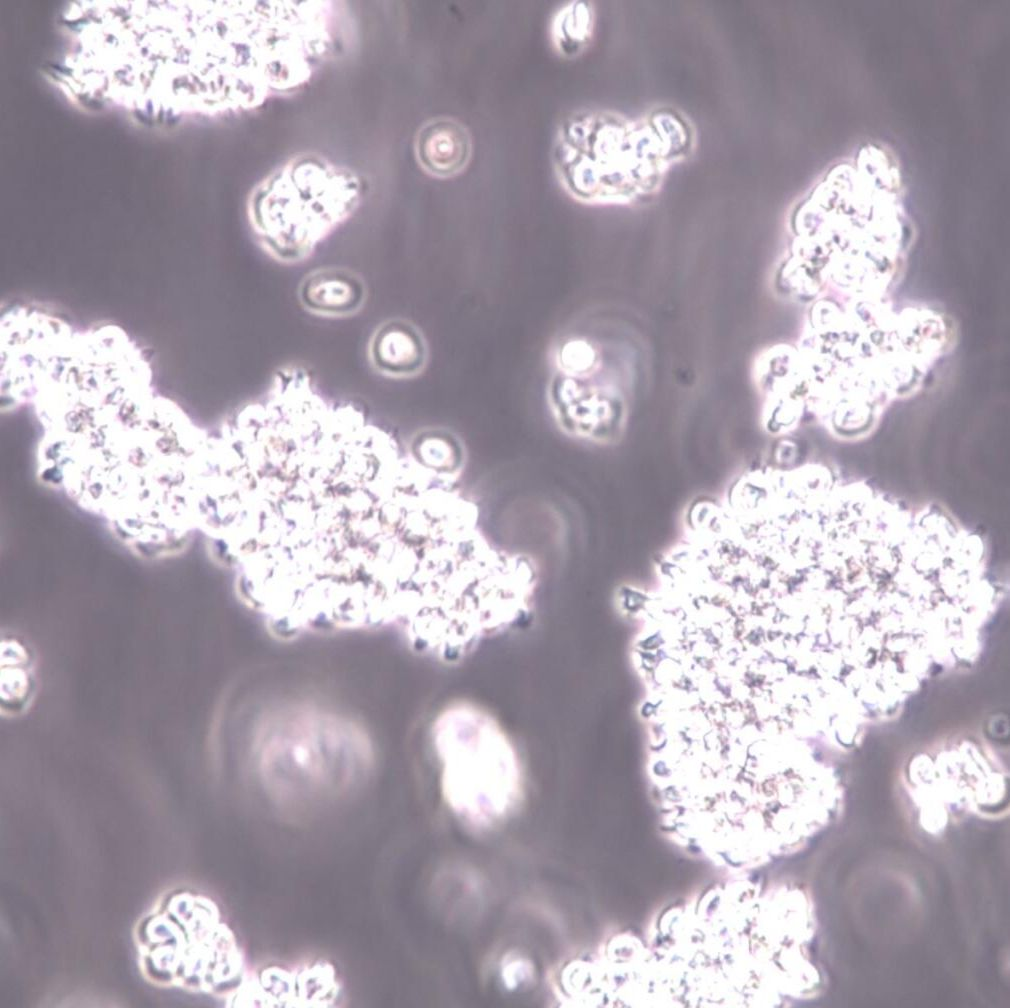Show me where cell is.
<instances>
[{
    "instance_id": "6da1fadb",
    "label": "cell",
    "mask_w": 1010,
    "mask_h": 1008,
    "mask_svg": "<svg viewBox=\"0 0 1010 1008\" xmlns=\"http://www.w3.org/2000/svg\"><path fill=\"white\" fill-rule=\"evenodd\" d=\"M411 507L407 461L387 433L341 414L282 421L239 471L238 565L255 599L281 612L377 608L396 585Z\"/></svg>"
},
{
    "instance_id": "7a4b0ae2",
    "label": "cell",
    "mask_w": 1010,
    "mask_h": 1008,
    "mask_svg": "<svg viewBox=\"0 0 1010 1008\" xmlns=\"http://www.w3.org/2000/svg\"><path fill=\"white\" fill-rule=\"evenodd\" d=\"M39 479L137 554L180 552L198 528L209 435L151 386L70 406L44 425Z\"/></svg>"
},
{
    "instance_id": "3957f363",
    "label": "cell",
    "mask_w": 1010,
    "mask_h": 1008,
    "mask_svg": "<svg viewBox=\"0 0 1010 1008\" xmlns=\"http://www.w3.org/2000/svg\"><path fill=\"white\" fill-rule=\"evenodd\" d=\"M953 343L950 320L923 304L815 301L797 349L806 404L830 432L858 438L916 393Z\"/></svg>"
},
{
    "instance_id": "277c9868",
    "label": "cell",
    "mask_w": 1010,
    "mask_h": 1008,
    "mask_svg": "<svg viewBox=\"0 0 1010 1008\" xmlns=\"http://www.w3.org/2000/svg\"><path fill=\"white\" fill-rule=\"evenodd\" d=\"M752 882L716 887L694 914L679 910L678 952L663 963L683 1000L757 1001L801 998L818 985L811 960L812 906L804 892L786 886L760 895Z\"/></svg>"
},
{
    "instance_id": "5b68a950",
    "label": "cell",
    "mask_w": 1010,
    "mask_h": 1008,
    "mask_svg": "<svg viewBox=\"0 0 1010 1008\" xmlns=\"http://www.w3.org/2000/svg\"><path fill=\"white\" fill-rule=\"evenodd\" d=\"M894 170L868 150L836 167L795 211L792 258L783 271L793 297L808 301L891 296L908 250Z\"/></svg>"
},
{
    "instance_id": "8992f818",
    "label": "cell",
    "mask_w": 1010,
    "mask_h": 1008,
    "mask_svg": "<svg viewBox=\"0 0 1010 1008\" xmlns=\"http://www.w3.org/2000/svg\"><path fill=\"white\" fill-rule=\"evenodd\" d=\"M695 144L685 115L669 107L638 117L582 108L559 123L552 145L564 190L586 204H630L657 192Z\"/></svg>"
},
{
    "instance_id": "52a82bcc",
    "label": "cell",
    "mask_w": 1010,
    "mask_h": 1008,
    "mask_svg": "<svg viewBox=\"0 0 1010 1008\" xmlns=\"http://www.w3.org/2000/svg\"><path fill=\"white\" fill-rule=\"evenodd\" d=\"M255 754L271 797L294 810L347 792L371 763L369 743L356 726L307 706L286 707L263 719Z\"/></svg>"
},
{
    "instance_id": "ba28073f",
    "label": "cell",
    "mask_w": 1010,
    "mask_h": 1008,
    "mask_svg": "<svg viewBox=\"0 0 1010 1008\" xmlns=\"http://www.w3.org/2000/svg\"><path fill=\"white\" fill-rule=\"evenodd\" d=\"M362 197L358 175L323 155H293L251 189L246 214L260 247L274 260L297 264L344 223Z\"/></svg>"
},
{
    "instance_id": "9c48e42d",
    "label": "cell",
    "mask_w": 1010,
    "mask_h": 1008,
    "mask_svg": "<svg viewBox=\"0 0 1010 1008\" xmlns=\"http://www.w3.org/2000/svg\"><path fill=\"white\" fill-rule=\"evenodd\" d=\"M134 937L140 970L154 985L227 998L246 975L235 935L206 896L167 893L139 921Z\"/></svg>"
},
{
    "instance_id": "30bf717a",
    "label": "cell",
    "mask_w": 1010,
    "mask_h": 1008,
    "mask_svg": "<svg viewBox=\"0 0 1010 1008\" xmlns=\"http://www.w3.org/2000/svg\"><path fill=\"white\" fill-rule=\"evenodd\" d=\"M449 808L473 828H490L521 803L524 777L518 753L498 722L479 707L458 702L432 727Z\"/></svg>"
},
{
    "instance_id": "8fae6325",
    "label": "cell",
    "mask_w": 1010,
    "mask_h": 1008,
    "mask_svg": "<svg viewBox=\"0 0 1010 1008\" xmlns=\"http://www.w3.org/2000/svg\"><path fill=\"white\" fill-rule=\"evenodd\" d=\"M341 986L326 962L271 966L246 974L227 997L231 1006H333Z\"/></svg>"
},
{
    "instance_id": "7c38bea8",
    "label": "cell",
    "mask_w": 1010,
    "mask_h": 1008,
    "mask_svg": "<svg viewBox=\"0 0 1010 1008\" xmlns=\"http://www.w3.org/2000/svg\"><path fill=\"white\" fill-rule=\"evenodd\" d=\"M367 352L373 369L393 379L420 375L429 358L423 333L411 321L402 318L380 323L369 339Z\"/></svg>"
},
{
    "instance_id": "4fadbf2b",
    "label": "cell",
    "mask_w": 1010,
    "mask_h": 1008,
    "mask_svg": "<svg viewBox=\"0 0 1010 1008\" xmlns=\"http://www.w3.org/2000/svg\"><path fill=\"white\" fill-rule=\"evenodd\" d=\"M298 300L311 314L346 318L357 314L367 299L363 278L343 267H323L306 274L297 289Z\"/></svg>"
},
{
    "instance_id": "5bb4252c",
    "label": "cell",
    "mask_w": 1010,
    "mask_h": 1008,
    "mask_svg": "<svg viewBox=\"0 0 1010 1008\" xmlns=\"http://www.w3.org/2000/svg\"><path fill=\"white\" fill-rule=\"evenodd\" d=\"M414 151L421 168L436 177L461 172L472 155V139L459 120L437 116L425 121L414 139Z\"/></svg>"
},
{
    "instance_id": "9a60e30c",
    "label": "cell",
    "mask_w": 1010,
    "mask_h": 1008,
    "mask_svg": "<svg viewBox=\"0 0 1010 1008\" xmlns=\"http://www.w3.org/2000/svg\"><path fill=\"white\" fill-rule=\"evenodd\" d=\"M594 10L589 2L570 1L558 8L550 22V38L565 57L580 54L592 38Z\"/></svg>"
},
{
    "instance_id": "2e32d148",
    "label": "cell",
    "mask_w": 1010,
    "mask_h": 1008,
    "mask_svg": "<svg viewBox=\"0 0 1010 1008\" xmlns=\"http://www.w3.org/2000/svg\"><path fill=\"white\" fill-rule=\"evenodd\" d=\"M506 961L503 967L504 982L514 988L525 980H528L532 973V967L526 959L512 957Z\"/></svg>"
}]
</instances>
